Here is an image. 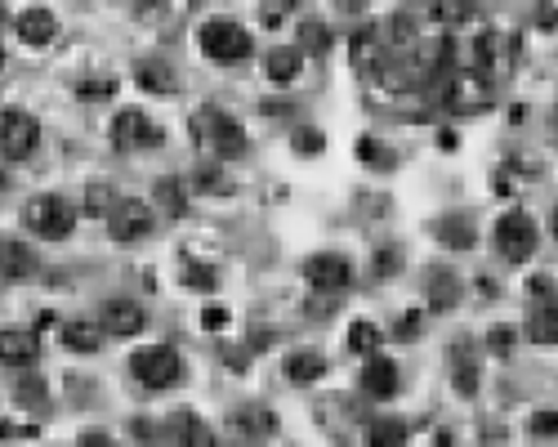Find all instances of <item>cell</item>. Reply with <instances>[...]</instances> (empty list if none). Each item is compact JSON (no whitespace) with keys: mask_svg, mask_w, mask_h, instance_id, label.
I'll return each mask as SVG.
<instances>
[{"mask_svg":"<svg viewBox=\"0 0 558 447\" xmlns=\"http://www.w3.org/2000/svg\"><path fill=\"white\" fill-rule=\"evenodd\" d=\"M192 139H197L201 152H215V157H237V152H246V126L224 108L192 112Z\"/></svg>","mask_w":558,"mask_h":447,"instance_id":"1","label":"cell"},{"mask_svg":"<svg viewBox=\"0 0 558 447\" xmlns=\"http://www.w3.org/2000/svg\"><path fill=\"white\" fill-rule=\"evenodd\" d=\"M496 103V81L478 68H460L451 72L447 90H442V108L456 112V117H478Z\"/></svg>","mask_w":558,"mask_h":447,"instance_id":"2","label":"cell"},{"mask_svg":"<svg viewBox=\"0 0 558 447\" xmlns=\"http://www.w3.org/2000/svg\"><path fill=\"white\" fill-rule=\"evenodd\" d=\"M197 45L210 63H242L250 54V32L233 18H210L197 27Z\"/></svg>","mask_w":558,"mask_h":447,"instance_id":"3","label":"cell"},{"mask_svg":"<svg viewBox=\"0 0 558 447\" xmlns=\"http://www.w3.org/2000/svg\"><path fill=\"white\" fill-rule=\"evenodd\" d=\"M130 372L139 385L148 389H170L184 380V358H179V349L170 345H152V349H139V354L130 358Z\"/></svg>","mask_w":558,"mask_h":447,"instance_id":"4","label":"cell"},{"mask_svg":"<svg viewBox=\"0 0 558 447\" xmlns=\"http://www.w3.org/2000/svg\"><path fill=\"white\" fill-rule=\"evenodd\" d=\"M23 220H27V228H32L36 237H45V242H63V237H72L76 211L63 202L59 193H45V197H36V202H27Z\"/></svg>","mask_w":558,"mask_h":447,"instance_id":"5","label":"cell"},{"mask_svg":"<svg viewBox=\"0 0 558 447\" xmlns=\"http://www.w3.org/2000/svg\"><path fill=\"white\" fill-rule=\"evenodd\" d=\"M496 251L505 255L509 264L532 260V251H536V224H532V215H523V211L500 215V220H496Z\"/></svg>","mask_w":558,"mask_h":447,"instance_id":"6","label":"cell"},{"mask_svg":"<svg viewBox=\"0 0 558 447\" xmlns=\"http://www.w3.org/2000/svg\"><path fill=\"white\" fill-rule=\"evenodd\" d=\"M112 144L125 148V152H134V148H161V144H166V130H161L157 121L148 117V112L125 108V112H117V121H112Z\"/></svg>","mask_w":558,"mask_h":447,"instance_id":"7","label":"cell"},{"mask_svg":"<svg viewBox=\"0 0 558 447\" xmlns=\"http://www.w3.org/2000/svg\"><path fill=\"white\" fill-rule=\"evenodd\" d=\"M36 139H41V130H36V121L27 117L23 108L0 112V152H5L9 161H23L27 152L36 148Z\"/></svg>","mask_w":558,"mask_h":447,"instance_id":"8","label":"cell"},{"mask_svg":"<svg viewBox=\"0 0 558 447\" xmlns=\"http://www.w3.org/2000/svg\"><path fill=\"white\" fill-rule=\"evenodd\" d=\"M304 278H309L313 291H322V296H331V291H344L353 282V264L344 260V255L326 251V255H313L309 264H304Z\"/></svg>","mask_w":558,"mask_h":447,"instance_id":"9","label":"cell"},{"mask_svg":"<svg viewBox=\"0 0 558 447\" xmlns=\"http://www.w3.org/2000/svg\"><path fill=\"white\" fill-rule=\"evenodd\" d=\"M152 224H157V215L143 202H117V211L108 215V228L117 242H143L152 233Z\"/></svg>","mask_w":558,"mask_h":447,"instance_id":"10","label":"cell"},{"mask_svg":"<svg viewBox=\"0 0 558 447\" xmlns=\"http://www.w3.org/2000/svg\"><path fill=\"white\" fill-rule=\"evenodd\" d=\"M99 327L108 331V336H139V331L148 327V309L134 300H108L99 309Z\"/></svg>","mask_w":558,"mask_h":447,"instance_id":"11","label":"cell"},{"mask_svg":"<svg viewBox=\"0 0 558 447\" xmlns=\"http://www.w3.org/2000/svg\"><path fill=\"white\" fill-rule=\"evenodd\" d=\"M362 394L375 398V403H384V398L398 394V363H393V358L371 354L367 367H362Z\"/></svg>","mask_w":558,"mask_h":447,"instance_id":"12","label":"cell"},{"mask_svg":"<svg viewBox=\"0 0 558 447\" xmlns=\"http://www.w3.org/2000/svg\"><path fill=\"white\" fill-rule=\"evenodd\" d=\"M36 354H41V340H36V331H0V363L5 367H32Z\"/></svg>","mask_w":558,"mask_h":447,"instance_id":"13","label":"cell"},{"mask_svg":"<svg viewBox=\"0 0 558 447\" xmlns=\"http://www.w3.org/2000/svg\"><path fill=\"white\" fill-rule=\"evenodd\" d=\"M14 27H18V41L23 45H50L54 36H59V18L50 14V9H23V14L14 18Z\"/></svg>","mask_w":558,"mask_h":447,"instance_id":"14","label":"cell"},{"mask_svg":"<svg viewBox=\"0 0 558 447\" xmlns=\"http://www.w3.org/2000/svg\"><path fill=\"white\" fill-rule=\"evenodd\" d=\"M36 269H41V260H36V251L27 242H0V278L23 282V278H36Z\"/></svg>","mask_w":558,"mask_h":447,"instance_id":"15","label":"cell"},{"mask_svg":"<svg viewBox=\"0 0 558 447\" xmlns=\"http://www.w3.org/2000/svg\"><path fill=\"white\" fill-rule=\"evenodd\" d=\"M478 72H487L492 76V68H500V72H509L514 68V41L509 36H500V32H483L478 36Z\"/></svg>","mask_w":558,"mask_h":447,"instance_id":"16","label":"cell"},{"mask_svg":"<svg viewBox=\"0 0 558 447\" xmlns=\"http://www.w3.org/2000/svg\"><path fill=\"white\" fill-rule=\"evenodd\" d=\"M326 376V358L317 354V349H295V354H286V380L291 385H313V380Z\"/></svg>","mask_w":558,"mask_h":447,"instance_id":"17","label":"cell"},{"mask_svg":"<svg viewBox=\"0 0 558 447\" xmlns=\"http://www.w3.org/2000/svg\"><path fill=\"white\" fill-rule=\"evenodd\" d=\"M300 68H304V54L295 50H286V45H277V50H268L264 54V72H268V81H277V85H291L295 76H300Z\"/></svg>","mask_w":558,"mask_h":447,"instance_id":"18","label":"cell"},{"mask_svg":"<svg viewBox=\"0 0 558 447\" xmlns=\"http://www.w3.org/2000/svg\"><path fill=\"white\" fill-rule=\"evenodd\" d=\"M103 336H108V331L99 327V322H67L63 327V345L72 349V354H99V345H103Z\"/></svg>","mask_w":558,"mask_h":447,"instance_id":"19","label":"cell"},{"mask_svg":"<svg viewBox=\"0 0 558 447\" xmlns=\"http://www.w3.org/2000/svg\"><path fill=\"white\" fill-rule=\"evenodd\" d=\"M527 336L536 345H558V304H532V313H527Z\"/></svg>","mask_w":558,"mask_h":447,"instance_id":"20","label":"cell"},{"mask_svg":"<svg viewBox=\"0 0 558 447\" xmlns=\"http://www.w3.org/2000/svg\"><path fill=\"white\" fill-rule=\"evenodd\" d=\"M134 81L152 94H175V85H179L175 72H170V63H161V59H143L139 68H134Z\"/></svg>","mask_w":558,"mask_h":447,"instance_id":"21","label":"cell"},{"mask_svg":"<svg viewBox=\"0 0 558 447\" xmlns=\"http://www.w3.org/2000/svg\"><path fill=\"white\" fill-rule=\"evenodd\" d=\"M170 430H175V439H179V447H206L210 443V430H206V421H201L197 412H175L170 416Z\"/></svg>","mask_w":558,"mask_h":447,"instance_id":"22","label":"cell"},{"mask_svg":"<svg viewBox=\"0 0 558 447\" xmlns=\"http://www.w3.org/2000/svg\"><path fill=\"white\" fill-rule=\"evenodd\" d=\"M367 447H407V425L398 416H380L367 430Z\"/></svg>","mask_w":558,"mask_h":447,"instance_id":"23","label":"cell"},{"mask_svg":"<svg viewBox=\"0 0 558 447\" xmlns=\"http://www.w3.org/2000/svg\"><path fill=\"white\" fill-rule=\"evenodd\" d=\"M438 242L451 246V251H469V246H474V228H469L465 215H447V220L438 224Z\"/></svg>","mask_w":558,"mask_h":447,"instance_id":"24","label":"cell"},{"mask_svg":"<svg viewBox=\"0 0 558 447\" xmlns=\"http://www.w3.org/2000/svg\"><path fill=\"white\" fill-rule=\"evenodd\" d=\"M157 206L170 215V220H179V215L188 211V188L179 184V179H161L157 184Z\"/></svg>","mask_w":558,"mask_h":447,"instance_id":"25","label":"cell"},{"mask_svg":"<svg viewBox=\"0 0 558 447\" xmlns=\"http://www.w3.org/2000/svg\"><path fill=\"white\" fill-rule=\"evenodd\" d=\"M112 211H117V193H112L108 184H90V188H85V215H94V220H108Z\"/></svg>","mask_w":558,"mask_h":447,"instance_id":"26","label":"cell"},{"mask_svg":"<svg viewBox=\"0 0 558 447\" xmlns=\"http://www.w3.org/2000/svg\"><path fill=\"white\" fill-rule=\"evenodd\" d=\"M380 327H375V322H353L349 327V349L353 354H375V349H380Z\"/></svg>","mask_w":558,"mask_h":447,"instance_id":"27","label":"cell"},{"mask_svg":"<svg viewBox=\"0 0 558 447\" xmlns=\"http://www.w3.org/2000/svg\"><path fill=\"white\" fill-rule=\"evenodd\" d=\"M326 45H331V32H326L322 23H300V45H295V50L300 54H326Z\"/></svg>","mask_w":558,"mask_h":447,"instance_id":"28","label":"cell"},{"mask_svg":"<svg viewBox=\"0 0 558 447\" xmlns=\"http://www.w3.org/2000/svg\"><path fill=\"white\" fill-rule=\"evenodd\" d=\"M273 425L277 421L268 407H242V412H237V430H246V434H268Z\"/></svg>","mask_w":558,"mask_h":447,"instance_id":"29","label":"cell"},{"mask_svg":"<svg viewBox=\"0 0 558 447\" xmlns=\"http://www.w3.org/2000/svg\"><path fill=\"white\" fill-rule=\"evenodd\" d=\"M117 94V81H103V76H90V81H81L76 85V99H85V103H103V99H112Z\"/></svg>","mask_w":558,"mask_h":447,"instance_id":"30","label":"cell"},{"mask_svg":"<svg viewBox=\"0 0 558 447\" xmlns=\"http://www.w3.org/2000/svg\"><path fill=\"white\" fill-rule=\"evenodd\" d=\"M434 18L438 23H460V18H469V9H474V0H434Z\"/></svg>","mask_w":558,"mask_h":447,"instance_id":"31","label":"cell"},{"mask_svg":"<svg viewBox=\"0 0 558 447\" xmlns=\"http://www.w3.org/2000/svg\"><path fill=\"white\" fill-rule=\"evenodd\" d=\"M456 394L460 398H474L478 394V367H474V358H465V363L456 358Z\"/></svg>","mask_w":558,"mask_h":447,"instance_id":"32","label":"cell"},{"mask_svg":"<svg viewBox=\"0 0 558 447\" xmlns=\"http://www.w3.org/2000/svg\"><path fill=\"white\" fill-rule=\"evenodd\" d=\"M179 278L188 282V287H197V291H215V269H206V264H184V269H179Z\"/></svg>","mask_w":558,"mask_h":447,"instance_id":"33","label":"cell"},{"mask_svg":"<svg viewBox=\"0 0 558 447\" xmlns=\"http://www.w3.org/2000/svg\"><path fill=\"white\" fill-rule=\"evenodd\" d=\"M358 157H367V166H375V170H389L393 166V152H384L375 139H358Z\"/></svg>","mask_w":558,"mask_h":447,"instance_id":"34","label":"cell"},{"mask_svg":"<svg viewBox=\"0 0 558 447\" xmlns=\"http://www.w3.org/2000/svg\"><path fill=\"white\" fill-rule=\"evenodd\" d=\"M18 403L41 407V403H45V385H41V380H32V376H23V380H18Z\"/></svg>","mask_w":558,"mask_h":447,"instance_id":"35","label":"cell"},{"mask_svg":"<svg viewBox=\"0 0 558 447\" xmlns=\"http://www.w3.org/2000/svg\"><path fill=\"white\" fill-rule=\"evenodd\" d=\"M514 336H518L514 327H492L487 331V349H492V354H509V349H514Z\"/></svg>","mask_w":558,"mask_h":447,"instance_id":"36","label":"cell"},{"mask_svg":"<svg viewBox=\"0 0 558 447\" xmlns=\"http://www.w3.org/2000/svg\"><path fill=\"white\" fill-rule=\"evenodd\" d=\"M201 327H206V331H224L228 327V309H224V304H210V309H201Z\"/></svg>","mask_w":558,"mask_h":447,"instance_id":"37","label":"cell"},{"mask_svg":"<svg viewBox=\"0 0 558 447\" xmlns=\"http://www.w3.org/2000/svg\"><path fill=\"white\" fill-rule=\"evenodd\" d=\"M532 434H541V439L558 434V412H550V407H545V412H536L532 416Z\"/></svg>","mask_w":558,"mask_h":447,"instance_id":"38","label":"cell"},{"mask_svg":"<svg viewBox=\"0 0 558 447\" xmlns=\"http://www.w3.org/2000/svg\"><path fill=\"white\" fill-rule=\"evenodd\" d=\"M532 18H536V27H545V32H554V27H558V5H550V0H541V5L532 9Z\"/></svg>","mask_w":558,"mask_h":447,"instance_id":"39","label":"cell"},{"mask_svg":"<svg viewBox=\"0 0 558 447\" xmlns=\"http://www.w3.org/2000/svg\"><path fill=\"white\" fill-rule=\"evenodd\" d=\"M286 9H291L286 0H268V5L259 9V18H264V27H282V14H286Z\"/></svg>","mask_w":558,"mask_h":447,"instance_id":"40","label":"cell"},{"mask_svg":"<svg viewBox=\"0 0 558 447\" xmlns=\"http://www.w3.org/2000/svg\"><path fill=\"white\" fill-rule=\"evenodd\" d=\"M134 14L139 18H161L166 14V0H134Z\"/></svg>","mask_w":558,"mask_h":447,"instance_id":"41","label":"cell"},{"mask_svg":"<svg viewBox=\"0 0 558 447\" xmlns=\"http://www.w3.org/2000/svg\"><path fill=\"white\" fill-rule=\"evenodd\" d=\"M76 447H117V443H112L103 430H85L81 439H76Z\"/></svg>","mask_w":558,"mask_h":447,"instance_id":"42","label":"cell"},{"mask_svg":"<svg viewBox=\"0 0 558 447\" xmlns=\"http://www.w3.org/2000/svg\"><path fill=\"white\" fill-rule=\"evenodd\" d=\"M416 327H420V313H407V318H402V327H398V336H416Z\"/></svg>","mask_w":558,"mask_h":447,"instance_id":"43","label":"cell"},{"mask_svg":"<svg viewBox=\"0 0 558 447\" xmlns=\"http://www.w3.org/2000/svg\"><path fill=\"white\" fill-rule=\"evenodd\" d=\"M295 144H300L304 152H317V148H322V139H317V135H313V130H304V135H300V139H295Z\"/></svg>","mask_w":558,"mask_h":447,"instance_id":"44","label":"cell"},{"mask_svg":"<svg viewBox=\"0 0 558 447\" xmlns=\"http://www.w3.org/2000/svg\"><path fill=\"white\" fill-rule=\"evenodd\" d=\"M550 233L558 237V206H554V215H550Z\"/></svg>","mask_w":558,"mask_h":447,"instance_id":"45","label":"cell"},{"mask_svg":"<svg viewBox=\"0 0 558 447\" xmlns=\"http://www.w3.org/2000/svg\"><path fill=\"white\" fill-rule=\"evenodd\" d=\"M0 68H5V41H0Z\"/></svg>","mask_w":558,"mask_h":447,"instance_id":"46","label":"cell"},{"mask_svg":"<svg viewBox=\"0 0 558 447\" xmlns=\"http://www.w3.org/2000/svg\"><path fill=\"white\" fill-rule=\"evenodd\" d=\"M0 18H5V5H0Z\"/></svg>","mask_w":558,"mask_h":447,"instance_id":"47","label":"cell"},{"mask_svg":"<svg viewBox=\"0 0 558 447\" xmlns=\"http://www.w3.org/2000/svg\"><path fill=\"white\" fill-rule=\"evenodd\" d=\"M286 5H295V0H286Z\"/></svg>","mask_w":558,"mask_h":447,"instance_id":"48","label":"cell"},{"mask_svg":"<svg viewBox=\"0 0 558 447\" xmlns=\"http://www.w3.org/2000/svg\"><path fill=\"white\" fill-rule=\"evenodd\" d=\"M429 5H434V0H429Z\"/></svg>","mask_w":558,"mask_h":447,"instance_id":"49","label":"cell"}]
</instances>
